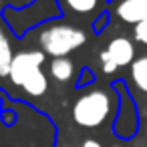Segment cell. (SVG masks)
Returning <instances> with one entry per match:
<instances>
[{"instance_id": "obj_1", "label": "cell", "mask_w": 147, "mask_h": 147, "mask_svg": "<svg viewBox=\"0 0 147 147\" xmlns=\"http://www.w3.org/2000/svg\"><path fill=\"white\" fill-rule=\"evenodd\" d=\"M0 18L12 36L24 38L30 30L63 18V10L59 0H32L30 4L20 8L4 4L0 10Z\"/></svg>"}, {"instance_id": "obj_2", "label": "cell", "mask_w": 147, "mask_h": 147, "mask_svg": "<svg viewBox=\"0 0 147 147\" xmlns=\"http://www.w3.org/2000/svg\"><path fill=\"white\" fill-rule=\"evenodd\" d=\"M47 63V55L42 51H20L14 55L8 79L14 87L22 89L28 97H45L49 91V77L42 67Z\"/></svg>"}, {"instance_id": "obj_3", "label": "cell", "mask_w": 147, "mask_h": 147, "mask_svg": "<svg viewBox=\"0 0 147 147\" xmlns=\"http://www.w3.org/2000/svg\"><path fill=\"white\" fill-rule=\"evenodd\" d=\"M113 109H117V97L113 99L109 89H91L77 97L71 107L73 123L81 129H99L107 123Z\"/></svg>"}, {"instance_id": "obj_4", "label": "cell", "mask_w": 147, "mask_h": 147, "mask_svg": "<svg viewBox=\"0 0 147 147\" xmlns=\"http://www.w3.org/2000/svg\"><path fill=\"white\" fill-rule=\"evenodd\" d=\"M85 42H87V32L83 30V26L65 22L63 18L40 26V34H38L40 51L53 59L69 57L71 53L79 51Z\"/></svg>"}, {"instance_id": "obj_5", "label": "cell", "mask_w": 147, "mask_h": 147, "mask_svg": "<svg viewBox=\"0 0 147 147\" xmlns=\"http://www.w3.org/2000/svg\"><path fill=\"white\" fill-rule=\"evenodd\" d=\"M111 89L117 93V109H115V119L111 123V133L119 141H131L141 129V115L137 103L129 93L127 81L121 79L111 81Z\"/></svg>"}, {"instance_id": "obj_6", "label": "cell", "mask_w": 147, "mask_h": 147, "mask_svg": "<svg viewBox=\"0 0 147 147\" xmlns=\"http://www.w3.org/2000/svg\"><path fill=\"white\" fill-rule=\"evenodd\" d=\"M101 69L105 75H113L123 67H129L135 61V45L127 36H115L109 40L107 49L99 53Z\"/></svg>"}, {"instance_id": "obj_7", "label": "cell", "mask_w": 147, "mask_h": 147, "mask_svg": "<svg viewBox=\"0 0 147 147\" xmlns=\"http://www.w3.org/2000/svg\"><path fill=\"white\" fill-rule=\"evenodd\" d=\"M61 10H63V18L65 16H73V18H81V20H91V24L105 12H109V4L111 0H59Z\"/></svg>"}, {"instance_id": "obj_8", "label": "cell", "mask_w": 147, "mask_h": 147, "mask_svg": "<svg viewBox=\"0 0 147 147\" xmlns=\"http://www.w3.org/2000/svg\"><path fill=\"white\" fill-rule=\"evenodd\" d=\"M115 16L125 24H137L147 20V0H117Z\"/></svg>"}, {"instance_id": "obj_9", "label": "cell", "mask_w": 147, "mask_h": 147, "mask_svg": "<svg viewBox=\"0 0 147 147\" xmlns=\"http://www.w3.org/2000/svg\"><path fill=\"white\" fill-rule=\"evenodd\" d=\"M129 83L133 85L137 91L147 95V55L143 57H135V61L129 65Z\"/></svg>"}, {"instance_id": "obj_10", "label": "cell", "mask_w": 147, "mask_h": 147, "mask_svg": "<svg viewBox=\"0 0 147 147\" xmlns=\"http://www.w3.org/2000/svg\"><path fill=\"white\" fill-rule=\"evenodd\" d=\"M49 75L57 81V83H67L75 77V61L71 57H61V59H53L51 67H49Z\"/></svg>"}, {"instance_id": "obj_11", "label": "cell", "mask_w": 147, "mask_h": 147, "mask_svg": "<svg viewBox=\"0 0 147 147\" xmlns=\"http://www.w3.org/2000/svg\"><path fill=\"white\" fill-rule=\"evenodd\" d=\"M12 59H14L12 42H10V38H8V34H6V28L0 24V79L8 77Z\"/></svg>"}, {"instance_id": "obj_12", "label": "cell", "mask_w": 147, "mask_h": 147, "mask_svg": "<svg viewBox=\"0 0 147 147\" xmlns=\"http://www.w3.org/2000/svg\"><path fill=\"white\" fill-rule=\"evenodd\" d=\"M95 81H97L95 73H93L89 67H83V69L79 71V77H77V89H85V87L93 85Z\"/></svg>"}, {"instance_id": "obj_13", "label": "cell", "mask_w": 147, "mask_h": 147, "mask_svg": "<svg viewBox=\"0 0 147 147\" xmlns=\"http://www.w3.org/2000/svg\"><path fill=\"white\" fill-rule=\"evenodd\" d=\"M133 38H135V42L147 47V20L137 22V24L133 26Z\"/></svg>"}, {"instance_id": "obj_14", "label": "cell", "mask_w": 147, "mask_h": 147, "mask_svg": "<svg viewBox=\"0 0 147 147\" xmlns=\"http://www.w3.org/2000/svg\"><path fill=\"white\" fill-rule=\"evenodd\" d=\"M109 20H111V18H109V12L101 14V16L91 24V26H93V32H95V34H103V32H105V28H107V24H109Z\"/></svg>"}, {"instance_id": "obj_15", "label": "cell", "mask_w": 147, "mask_h": 147, "mask_svg": "<svg viewBox=\"0 0 147 147\" xmlns=\"http://www.w3.org/2000/svg\"><path fill=\"white\" fill-rule=\"evenodd\" d=\"M32 0H8V6H16V8H20V6H26V4H30Z\"/></svg>"}, {"instance_id": "obj_16", "label": "cell", "mask_w": 147, "mask_h": 147, "mask_svg": "<svg viewBox=\"0 0 147 147\" xmlns=\"http://www.w3.org/2000/svg\"><path fill=\"white\" fill-rule=\"evenodd\" d=\"M81 147H103V143H101V141H97V139H85Z\"/></svg>"}, {"instance_id": "obj_17", "label": "cell", "mask_w": 147, "mask_h": 147, "mask_svg": "<svg viewBox=\"0 0 147 147\" xmlns=\"http://www.w3.org/2000/svg\"><path fill=\"white\" fill-rule=\"evenodd\" d=\"M111 147H123V145H119V143H115V145H111Z\"/></svg>"}, {"instance_id": "obj_18", "label": "cell", "mask_w": 147, "mask_h": 147, "mask_svg": "<svg viewBox=\"0 0 147 147\" xmlns=\"http://www.w3.org/2000/svg\"><path fill=\"white\" fill-rule=\"evenodd\" d=\"M145 137H147V127H145Z\"/></svg>"}]
</instances>
